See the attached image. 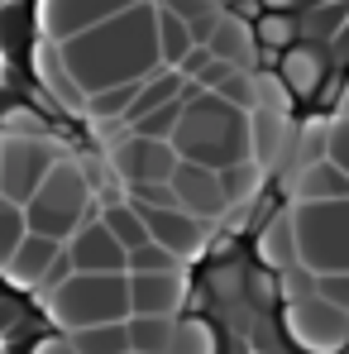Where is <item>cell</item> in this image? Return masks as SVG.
Instances as JSON below:
<instances>
[{
	"instance_id": "7402d4cb",
	"label": "cell",
	"mask_w": 349,
	"mask_h": 354,
	"mask_svg": "<svg viewBox=\"0 0 349 354\" xmlns=\"http://www.w3.org/2000/svg\"><path fill=\"white\" fill-rule=\"evenodd\" d=\"M187 91V82H182V72H173V67H163V72H153L144 86H139V96H134V111H129V120L124 124H139L144 115H153V111H163L168 101H177Z\"/></svg>"
},
{
	"instance_id": "ee69618b",
	"label": "cell",
	"mask_w": 349,
	"mask_h": 354,
	"mask_svg": "<svg viewBox=\"0 0 349 354\" xmlns=\"http://www.w3.org/2000/svg\"><path fill=\"white\" fill-rule=\"evenodd\" d=\"M0 149H5V134H0Z\"/></svg>"
},
{
	"instance_id": "ffe728a7",
	"label": "cell",
	"mask_w": 349,
	"mask_h": 354,
	"mask_svg": "<svg viewBox=\"0 0 349 354\" xmlns=\"http://www.w3.org/2000/svg\"><path fill=\"white\" fill-rule=\"evenodd\" d=\"M258 263H263L268 273H287V268H296V263H301V259H296V230H292V211L273 216V221L258 230Z\"/></svg>"
},
{
	"instance_id": "f1b7e54d",
	"label": "cell",
	"mask_w": 349,
	"mask_h": 354,
	"mask_svg": "<svg viewBox=\"0 0 349 354\" xmlns=\"http://www.w3.org/2000/svg\"><path fill=\"white\" fill-rule=\"evenodd\" d=\"M24 235H29L24 206H15V201L0 196V278H5V268H10V259H15V249L24 244Z\"/></svg>"
},
{
	"instance_id": "cb8c5ba5",
	"label": "cell",
	"mask_w": 349,
	"mask_h": 354,
	"mask_svg": "<svg viewBox=\"0 0 349 354\" xmlns=\"http://www.w3.org/2000/svg\"><path fill=\"white\" fill-rule=\"evenodd\" d=\"M158 48H163V67H182V58L196 48V39H191V29H187V19H177L173 10L158 0Z\"/></svg>"
},
{
	"instance_id": "8d00e7d4",
	"label": "cell",
	"mask_w": 349,
	"mask_h": 354,
	"mask_svg": "<svg viewBox=\"0 0 349 354\" xmlns=\"http://www.w3.org/2000/svg\"><path fill=\"white\" fill-rule=\"evenodd\" d=\"M211 62H216V53H211V48H191V53L182 58V67H177V72H182V82H201V77L211 72Z\"/></svg>"
},
{
	"instance_id": "603a6c76",
	"label": "cell",
	"mask_w": 349,
	"mask_h": 354,
	"mask_svg": "<svg viewBox=\"0 0 349 354\" xmlns=\"http://www.w3.org/2000/svg\"><path fill=\"white\" fill-rule=\"evenodd\" d=\"M101 221H106V230H111V235H115L120 244L129 249V254H134V249H144V244H153V235H149V221H144V216H139V211H134L124 196L101 206Z\"/></svg>"
},
{
	"instance_id": "4316f807",
	"label": "cell",
	"mask_w": 349,
	"mask_h": 354,
	"mask_svg": "<svg viewBox=\"0 0 349 354\" xmlns=\"http://www.w3.org/2000/svg\"><path fill=\"white\" fill-rule=\"evenodd\" d=\"M254 34H258V48H268V53H287L296 48V19L283 15V10H263L258 15V24H254Z\"/></svg>"
},
{
	"instance_id": "f6af8a7d",
	"label": "cell",
	"mask_w": 349,
	"mask_h": 354,
	"mask_svg": "<svg viewBox=\"0 0 349 354\" xmlns=\"http://www.w3.org/2000/svg\"><path fill=\"white\" fill-rule=\"evenodd\" d=\"M129 354H134V350H129Z\"/></svg>"
},
{
	"instance_id": "8fae6325",
	"label": "cell",
	"mask_w": 349,
	"mask_h": 354,
	"mask_svg": "<svg viewBox=\"0 0 349 354\" xmlns=\"http://www.w3.org/2000/svg\"><path fill=\"white\" fill-rule=\"evenodd\" d=\"M67 259H72L77 273H106V278H111V273H124V278H129V249L106 230L101 216H91L77 235L67 239Z\"/></svg>"
},
{
	"instance_id": "e0dca14e",
	"label": "cell",
	"mask_w": 349,
	"mask_h": 354,
	"mask_svg": "<svg viewBox=\"0 0 349 354\" xmlns=\"http://www.w3.org/2000/svg\"><path fill=\"white\" fill-rule=\"evenodd\" d=\"M211 53H216V62H230V67L254 72V62H258V34H254V24H249L244 15H230V10H225L220 24H216Z\"/></svg>"
},
{
	"instance_id": "484cf974",
	"label": "cell",
	"mask_w": 349,
	"mask_h": 354,
	"mask_svg": "<svg viewBox=\"0 0 349 354\" xmlns=\"http://www.w3.org/2000/svg\"><path fill=\"white\" fill-rule=\"evenodd\" d=\"M220 182H225V196H230V211H244L258 192H263V182H268V168H258L254 158L249 163H234V168H225L220 173Z\"/></svg>"
},
{
	"instance_id": "1f68e13d",
	"label": "cell",
	"mask_w": 349,
	"mask_h": 354,
	"mask_svg": "<svg viewBox=\"0 0 349 354\" xmlns=\"http://www.w3.org/2000/svg\"><path fill=\"white\" fill-rule=\"evenodd\" d=\"M0 134H19V139H44V134H53V129H48V120L39 115L34 106H10V111L0 115Z\"/></svg>"
},
{
	"instance_id": "d6986e66",
	"label": "cell",
	"mask_w": 349,
	"mask_h": 354,
	"mask_svg": "<svg viewBox=\"0 0 349 354\" xmlns=\"http://www.w3.org/2000/svg\"><path fill=\"white\" fill-rule=\"evenodd\" d=\"M278 77L292 86L296 101H311V96L326 86V58H321V48H311V44L287 48V53L278 58Z\"/></svg>"
},
{
	"instance_id": "2e32d148",
	"label": "cell",
	"mask_w": 349,
	"mask_h": 354,
	"mask_svg": "<svg viewBox=\"0 0 349 354\" xmlns=\"http://www.w3.org/2000/svg\"><path fill=\"white\" fill-rule=\"evenodd\" d=\"M292 115H273V111H249V153L258 168H278L292 153Z\"/></svg>"
},
{
	"instance_id": "f546056e",
	"label": "cell",
	"mask_w": 349,
	"mask_h": 354,
	"mask_svg": "<svg viewBox=\"0 0 349 354\" xmlns=\"http://www.w3.org/2000/svg\"><path fill=\"white\" fill-rule=\"evenodd\" d=\"M173 354H220V340H216L211 321H201V316H182V321H177Z\"/></svg>"
},
{
	"instance_id": "3957f363",
	"label": "cell",
	"mask_w": 349,
	"mask_h": 354,
	"mask_svg": "<svg viewBox=\"0 0 349 354\" xmlns=\"http://www.w3.org/2000/svg\"><path fill=\"white\" fill-rule=\"evenodd\" d=\"M44 311L58 326V335L86 330V326H120L134 316V297L124 273H72L53 292H44Z\"/></svg>"
},
{
	"instance_id": "52a82bcc",
	"label": "cell",
	"mask_w": 349,
	"mask_h": 354,
	"mask_svg": "<svg viewBox=\"0 0 349 354\" xmlns=\"http://www.w3.org/2000/svg\"><path fill=\"white\" fill-rule=\"evenodd\" d=\"M283 330L306 354H340L349 345V311H340L321 292L301 297V301H283Z\"/></svg>"
},
{
	"instance_id": "8992f818",
	"label": "cell",
	"mask_w": 349,
	"mask_h": 354,
	"mask_svg": "<svg viewBox=\"0 0 349 354\" xmlns=\"http://www.w3.org/2000/svg\"><path fill=\"white\" fill-rule=\"evenodd\" d=\"M67 153L72 149H62L53 134H44V139L5 134V149H0V196L15 201V206H29Z\"/></svg>"
},
{
	"instance_id": "ba28073f",
	"label": "cell",
	"mask_w": 349,
	"mask_h": 354,
	"mask_svg": "<svg viewBox=\"0 0 349 354\" xmlns=\"http://www.w3.org/2000/svg\"><path fill=\"white\" fill-rule=\"evenodd\" d=\"M139 0H39L34 10V24H39V39H53V44H67L106 19H115L124 10H134Z\"/></svg>"
},
{
	"instance_id": "74e56055",
	"label": "cell",
	"mask_w": 349,
	"mask_h": 354,
	"mask_svg": "<svg viewBox=\"0 0 349 354\" xmlns=\"http://www.w3.org/2000/svg\"><path fill=\"white\" fill-rule=\"evenodd\" d=\"M316 292L326 297V301H335L340 311H349V273H335V278H321V283H316Z\"/></svg>"
},
{
	"instance_id": "d4e9b609",
	"label": "cell",
	"mask_w": 349,
	"mask_h": 354,
	"mask_svg": "<svg viewBox=\"0 0 349 354\" xmlns=\"http://www.w3.org/2000/svg\"><path fill=\"white\" fill-rule=\"evenodd\" d=\"M77 354H129V321L120 326H86L67 335Z\"/></svg>"
},
{
	"instance_id": "b9f144b4",
	"label": "cell",
	"mask_w": 349,
	"mask_h": 354,
	"mask_svg": "<svg viewBox=\"0 0 349 354\" xmlns=\"http://www.w3.org/2000/svg\"><path fill=\"white\" fill-rule=\"evenodd\" d=\"M340 111L349 115V82H345V91H340Z\"/></svg>"
},
{
	"instance_id": "d590c367",
	"label": "cell",
	"mask_w": 349,
	"mask_h": 354,
	"mask_svg": "<svg viewBox=\"0 0 349 354\" xmlns=\"http://www.w3.org/2000/svg\"><path fill=\"white\" fill-rule=\"evenodd\" d=\"M163 5L173 10L177 19H187V24H196V19H206V15L220 10V0H163Z\"/></svg>"
},
{
	"instance_id": "277c9868",
	"label": "cell",
	"mask_w": 349,
	"mask_h": 354,
	"mask_svg": "<svg viewBox=\"0 0 349 354\" xmlns=\"http://www.w3.org/2000/svg\"><path fill=\"white\" fill-rule=\"evenodd\" d=\"M24 221H29L34 235H48L58 244H67L91 221V177H86L77 153H67L53 168V177L39 187V196L24 206Z\"/></svg>"
},
{
	"instance_id": "60d3db41",
	"label": "cell",
	"mask_w": 349,
	"mask_h": 354,
	"mask_svg": "<svg viewBox=\"0 0 349 354\" xmlns=\"http://www.w3.org/2000/svg\"><path fill=\"white\" fill-rule=\"evenodd\" d=\"M292 5H301V0H263V10H283V15H292Z\"/></svg>"
},
{
	"instance_id": "5b68a950",
	"label": "cell",
	"mask_w": 349,
	"mask_h": 354,
	"mask_svg": "<svg viewBox=\"0 0 349 354\" xmlns=\"http://www.w3.org/2000/svg\"><path fill=\"white\" fill-rule=\"evenodd\" d=\"M296 230V259L316 278L349 273V201H311L287 206Z\"/></svg>"
},
{
	"instance_id": "30bf717a",
	"label": "cell",
	"mask_w": 349,
	"mask_h": 354,
	"mask_svg": "<svg viewBox=\"0 0 349 354\" xmlns=\"http://www.w3.org/2000/svg\"><path fill=\"white\" fill-rule=\"evenodd\" d=\"M173 192H177V206L187 211V216H196V221H220V216H230V196H225V182L216 168H201V163H177L173 173Z\"/></svg>"
},
{
	"instance_id": "9c48e42d",
	"label": "cell",
	"mask_w": 349,
	"mask_h": 354,
	"mask_svg": "<svg viewBox=\"0 0 349 354\" xmlns=\"http://www.w3.org/2000/svg\"><path fill=\"white\" fill-rule=\"evenodd\" d=\"M177 163H182V153H177L173 144H163V139H144V134H120L115 144H111V168L120 173L124 187H144V182H173Z\"/></svg>"
},
{
	"instance_id": "e575fe53",
	"label": "cell",
	"mask_w": 349,
	"mask_h": 354,
	"mask_svg": "<svg viewBox=\"0 0 349 354\" xmlns=\"http://www.w3.org/2000/svg\"><path fill=\"white\" fill-rule=\"evenodd\" d=\"M326 158L340 168V173H349V115L345 111H335L330 115V134H326Z\"/></svg>"
},
{
	"instance_id": "4dcf8cb0",
	"label": "cell",
	"mask_w": 349,
	"mask_h": 354,
	"mask_svg": "<svg viewBox=\"0 0 349 354\" xmlns=\"http://www.w3.org/2000/svg\"><path fill=\"white\" fill-rule=\"evenodd\" d=\"M182 111H187V101L177 96V101L163 106V111H153V115L139 120V124H129V134H144V139H163V144H173L177 124H182Z\"/></svg>"
},
{
	"instance_id": "836d02e7",
	"label": "cell",
	"mask_w": 349,
	"mask_h": 354,
	"mask_svg": "<svg viewBox=\"0 0 349 354\" xmlns=\"http://www.w3.org/2000/svg\"><path fill=\"white\" fill-rule=\"evenodd\" d=\"M244 288H249V273H244L234 259H225V263H216V268H211V292L220 297V301H234Z\"/></svg>"
},
{
	"instance_id": "7a4b0ae2",
	"label": "cell",
	"mask_w": 349,
	"mask_h": 354,
	"mask_svg": "<svg viewBox=\"0 0 349 354\" xmlns=\"http://www.w3.org/2000/svg\"><path fill=\"white\" fill-rule=\"evenodd\" d=\"M173 149L187 163H201V168H216L225 173L234 163H249V111H239L230 101L201 91L196 101H187L182 124L173 134Z\"/></svg>"
},
{
	"instance_id": "6da1fadb",
	"label": "cell",
	"mask_w": 349,
	"mask_h": 354,
	"mask_svg": "<svg viewBox=\"0 0 349 354\" xmlns=\"http://www.w3.org/2000/svg\"><path fill=\"white\" fill-rule=\"evenodd\" d=\"M67 72L77 77V86L91 96L149 82L153 72H163V48H158V0H139L134 10H124L115 19L77 34L58 44Z\"/></svg>"
},
{
	"instance_id": "ab89813d",
	"label": "cell",
	"mask_w": 349,
	"mask_h": 354,
	"mask_svg": "<svg viewBox=\"0 0 349 354\" xmlns=\"http://www.w3.org/2000/svg\"><path fill=\"white\" fill-rule=\"evenodd\" d=\"M15 321H19V306L15 301H0V330H10Z\"/></svg>"
},
{
	"instance_id": "ac0fdd59",
	"label": "cell",
	"mask_w": 349,
	"mask_h": 354,
	"mask_svg": "<svg viewBox=\"0 0 349 354\" xmlns=\"http://www.w3.org/2000/svg\"><path fill=\"white\" fill-rule=\"evenodd\" d=\"M311 201H349V173H340L330 158L292 173V206H311Z\"/></svg>"
},
{
	"instance_id": "f35d334b",
	"label": "cell",
	"mask_w": 349,
	"mask_h": 354,
	"mask_svg": "<svg viewBox=\"0 0 349 354\" xmlns=\"http://www.w3.org/2000/svg\"><path fill=\"white\" fill-rule=\"evenodd\" d=\"M29 354H77V350H72V340H67V335H44V340H34V345H29Z\"/></svg>"
},
{
	"instance_id": "83f0119b",
	"label": "cell",
	"mask_w": 349,
	"mask_h": 354,
	"mask_svg": "<svg viewBox=\"0 0 349 354\" xmlns=\"http://www.w3.org/2000/svg\"><path fill=\"white\" fill-rule=\"evenodd\" d=\"M254 111H273V115H292L296 111V96H292V86L278 77V72H254Z\"/></svg>"
},
{
	"instance_id": "d6a6232c",
	"label": "cell",
	"mask_w": 349,
	"mask_h": 354,
	"mask_svg": "<svg viewBox=\"0 0 349 354\" xmlns=\"http://www.w3.org/2000/svg\"><path fill=\"white\" fill-rule=\"evenodd\" d=\"M129 273H182V259L153 239V244H144V249L129 254Z\"/></svg>"
},
{
	"instance_id": "4fadbf2b",
	"label": "cell",
	"mask_w": 349,
	"mask_h": 354,
	"mask_svg": "<svg viewBox=\"0 0 349 354\" xmlns=\"http://www.w3.org/2000/svg\"><path fill=\"white\" fill-rule=\"evenodd\" d=\"M67 254V244L48 235H24V244L15 249V259H10V268H5V283L10 288H19V292H44V283H48V273L58 268V259Z\"/></svg>"
},
{
	"instance_id": "44dd1931",
	"label": "cell",
	"mask_w": 349,
	"mask_h": 354,
	"mask_svg": "<svg viewBox=\"0 0 349 354\" xmlns=\"http://www.w3.org/2000/svg\"><path fill=\"white\" fill-rule=\"evenodd\" d=\"M182 316H129V350L134 354H173Z\"/></svg>"
},
{
	"instance_id": "7bdbcfd3",
	"label": "cell",
	"mask_w": 349,
	"mask_h": 354,
	"mask_svg": "<svg viewBox=\"0 0 349 354\" xmlns=\"http://www.w3.org/2000/svg\"><path fill=\"white\" fill-rule=\"evenodd\" d=\"M0 91H5V58H0Z\"/></svg>"
},
{
	"instance_id": "5bb4252c",
	"label": "cell",
	"mask_w": 349,
	"mask_h": 354,
	"mask_svg": "<svg viewBox=\"0 0 349 354\" xmlns=\"http://www.w3.org/2000/svg\"><path fill=\"white\" fill-rule=\"evenodd\" d=\"M34 72H39V82H44V91L58 101L62 111H72V115H86V91L77 86V77L67 72V62H62V48L53 44V39H34Z\"/></svg>"
},
{
	"instance_id": "7c38bea8",
	"label": "cell",
	"mask_w": 349,
	"mask_h": 354,
	"mask_svg": "<svg viewBox=\"0 0 349 354\" xmlns=\"http://www.w3.org/2000/svg\"><path fill=\"white\" fill-rule=\"evenodd\" d=\"M129 297H134V316H182L191 297L187 268L182 273H129Z\"/></svg>"
},
{
	"instance_id": "9a60e30c",
	"label": "cell",
	"mask_w": 349,
	"mask_h": 354,
	"mask_svg": "<svg viewBox=\"0 0 349 354\" xmlns=\"http://www.w3.org/2000/svg\"><path fill=\"white\" fill-rule=\"evenodd\" d=\"M144 221H149V235L158 239L163 249H173L182 263L196 259L206 249V239H211V225L196 221V216H187L182 206H173V211H144Z\"/></svg>"
}]
</instances>
